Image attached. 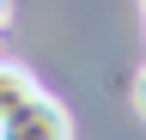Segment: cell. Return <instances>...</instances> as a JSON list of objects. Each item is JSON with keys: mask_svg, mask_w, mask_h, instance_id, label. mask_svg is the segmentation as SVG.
<instances>
[{"mask_svg": "<svg viewBox=\"0 0 146 140\" xmlns=\"http://www.w3.org/2000/svg\"><path fill=\"white\" fill-rule=\"evenodd\" d=\"M0 140H73V116L61 98H49L43 85L18 104V110L0 116Z\"/></svg>", "mask_w": 146, "mask_h": 140, "instance_id": "cell-1", "label": "cell"}, {"mask_svg": "<svg viewBox=\"0 0 146 140\" xmlns=\"http://www.w3.org/2000/svg\"><path fill=\"white\" fill-rule=\"evenodd\" d=\"M134 110L146 116V67H140V73H134Z\"/></svg>", "mask_w": 146, "mask_h": 140, "instance_id": "cell-2", "label": "cell"}, {"mask_svg": "<svg viewBox=\"0 0 146 140\" xmlns=\"http://www.w3.org/2000/svg\"><path fill=\"white\" fill-rule=\"evenodd\" d=\"M6 25H12V0H0V37H6Z\"/></svg>", "mask_w": 146, "mask_h": 140, "instance_id": "cell-3", "label": "cell"}, {"mask_svg": "<svg viewBox=\"0 0 146 140\" xmlns=\"http://www.w3.org/2000/svg\"><path fill=\"white\" fill-rule=\"evenodd\" d=\"M140 6H146V0H140Z\"/></svg>", "mask_w": 146, "mask_h": 140, "instance_id": "cell-4", "label": "cell"}]
</instances>
